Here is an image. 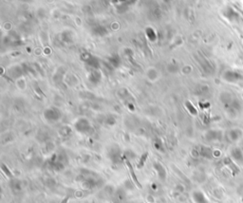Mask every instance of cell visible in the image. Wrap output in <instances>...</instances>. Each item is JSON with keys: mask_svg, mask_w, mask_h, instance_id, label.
<instances>
[{"mask_svg": "<svg viewBox=\"0 0 243 203\" xmlns=\"http://www.w3.org/2000/svg\"><path fill=\"white\" fill-rule=\"evenodd\" d=\"M154 168H155V170L157 172V174H158V177H159L160 180L162 181H165L166 178H167V172H166L163 165L159 163V162H157V163L154 164Z\"/></svg>", "mask_w": 243, "mask_h": 203, "instance_id": "obj_1", "label": "cell"}, {"mask_svg": "<svg viewBox=\"0 0 243 203\" xmlns=\"http://www.w3.org/2000/svg\"><path fill=\"white\" fill-rule=\"evenodd\" d=\"M126 164H127V166H128V169L130 171V173H131V177H132V180H133V182L135 183V185L138 188H142V185L141 183L139 182L138 180V178H137V176L135 175V172H134V169H133V167H132V165L130 164V162L128 160H126Z\"/></svg>", "mask_w": 243, "mask_h": 203, "instance_id": "obj_2", "label": "cell"}, {"mask_svg": "<svg viewBox=\"0 0 243 203\" xmlns=\"http://www.w3.org/2000/svg\"><path fill=\"white\" fill-rule=\"evenodd\" d=\"M125 197H126V195H125V192L124 189H120V190L116 191V193L114 194V198L118 203H121L124 201Z\"/></svg>", "mask_w": 243, "mask_h": 203, "instance_id": "obj_3", "label": "cell"}]
</instances>
